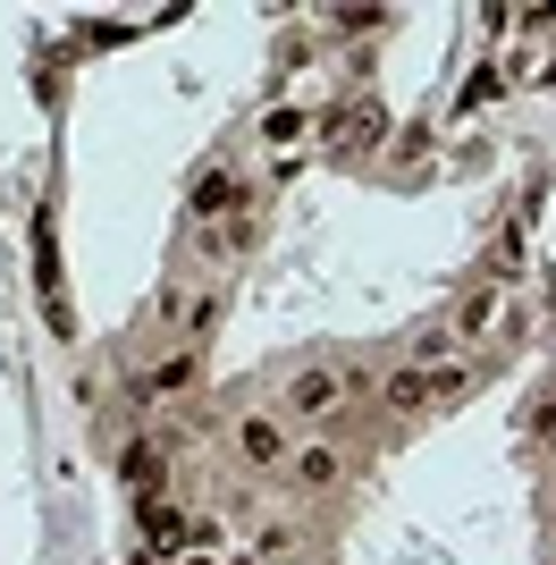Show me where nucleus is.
<instances>
[{"label": "nucleus", "instance_id": "f257e3e1", "mask_svg": "<svg viewBox=\"0 0 556 565\" xmlns=\"http://www.w3.org/2000/svg\"><path fill=\"white\" fill-rule=\"evenodd\" d=\"M228 456H236V472L245 481H270V472H287V456H296V430H287V414H236V430H228Z\"/></svg>", "mask_w": 556, "mask_h": 565}, {"label": "nucleus", "instance_id": "f03ea898", "mask_svg": "<svg viewBox=\"0 0 556 565\" xmlns=\"http://www.w3.org/2000/svg\"><path fill=\"white\" fill-rule=\"evenodd\" d=\"M354 388H363V372H346V363H312V372L287 380V414H296V423H329Z\"/></svg>", "mask_w": 556, "mask_h": 565}, {"label": "nucleus", "instance_id": "7ed1b4c3", "mask_svg": "<svg viewBox=\"0 0 556 565\" xmlns=\"http://www.w3.org/2000/svg\"><path fill=\"white\" fill-rule=\"evenodd\" d=\"M194 388H203V347H169V354H152V363L136 372L143 405H185Z\"/></svg>", "mask_w": 556, "mask_h": 565}, {"label": "nucleus", "instance_id": "20e7f679", "mask_svg": "<svg viewBox=\"0 0 556 565\" xmlns=\"http://www.w3.org/2000/svg\"><path fill=\"white\" fill-rule=\"evenodd\" d=\"M287 481H296L303 498H329L338 481H346V439H296V456H287Z\"/></svg>", "mask_w": 556, "mask_h": 565}, {"label": "nucleus", "instance_id": "39448f33", "mask_svg": "<svg viewBox=\"0 0 556 565\" xmlns=\"http://www.w3.org/2000/svg\"><path fill=\"white\" fill-rule=\"evenodd\" d=\"M118 481H127L143 507H161V490H169V448H161V439H127V448H118Z\"/></svg>", "mask_w": 556, "mask_h": 565}, {"label": "nucleus", "instance_id": "423d86ee", "mask_svg": "<svg viewBox=\"0 0 556 565\" xmlns=\"http://www.w3.org/2000/svg\"><path fill=\"white\" fill-rule=\"evenodd\" d=\"M379 136H388V110H379V102H346L338 127H329V152H338V161H363Z\"/></svg>", "mask_w": 556, "mask_h": 565}, {"label": "nucleus", "instance_id": "0eeeda50", "mask_svg": "<svg viewBox=\"0 0 556 565\" xmlns=\"http://www.w3.org/2000/svg\"><path fill=\"white\" fill-rule=\"evenodd\" d=\"M185 212L203 220V228H220V220H236V212H245V203H236V178H228V161L194 169V194H185Z\"/></svg>", "mask_w": 556, "mask_h": 565}, {"label": "nucleus", "instance_id": "6e6552de", "mask_svg": "<svg viewBox=\"0 0 556 565\" xmlns=\"http://www.w3.org/2000/svg\"><path fill=\"white\" fill-rule=\"evenodd\" d=\"M489 330H514V312H506V296L481 279V287L456 305V338H489Z\"/></svg>", "mask_w": 556, "mask_h": 565}, {"label": "nucleus", "instance_id": "1a4fd4ad", "mask_svg": "<svg viewBox=\"0 0 556 565\" xmlns=\"http://www.w3.org/2000/svg\"><path fill=\"white\" fill-rule=\"evenodd\" d=\"M254 245H261V212H236L220 228H203V254H220V262H245Z\"/></svg>", "mask_w": 556, "mask_h": 565}, {"label": "nucleus", "instance_id": "9d476101", "mask_svg": "<svg viewBox=\"0 0 556 565\" xmlns=\"http://www.w3.org/2000/svg\"><path fill=\"white\" fill-rule=\"evenodd\" d=\"M143 541H152V557H185L194 523H185L178 507H143Z\"/></svg>", "mask_w": 556, "mask_h": 565}, {"label": "nucleus", "instance_id": "9b49d317", "mask_svg": "<svg viewBox=\"0 0 556 565\" xmlns=\"http://www.w3.org/2000/svg\"><path fill=\"white\" fill-rule=\"evenodd\" d=\"M220 305H228L220 287H203V296H178V330H185V347H203V338L220 330Z\"/></svg>", "mask_w": 556, "mask_h": 565}, {"label": "nucleus", "instance_id": "f8f14e48", "mask_svg": "<svg viewBox=\"0 0 556 565\" xmlns=\"http://www.w3.org/2000/svg\"><path fill=\"white\" fill-rule=\"evenodd\" d=\"M421 405H430V372H414V363H405V372L388 380V414H421Z\"/></svg>", "mask_w": 556, "mask_h": 565}, {"label": "nucleus", "instance_id": "ddd939ff", "mask_svg": "<svg viewBox=\"0 0 556 565\" xmlns=\"http://www.w3.org/2000/svg\"><path fill=\"white\" fill-rule=\"evenodd\" d=\"M523 254H532V245H523V220H514V228L498 236V245H489V287H498V279H514V270H523Z\"/></svg>", "mask_w": 556, "mask_h": 565}, {"label": "nucleus", "instance_id": "4468645a", "mask_svg": "<svg viewBox=\"0 0 556 565\" xmlns=\"http://www.w3.org/2000/svg\"><path fill=\"white\" fill-rule=\"evenodd\" d=\"M472 380H481V372H472V363H456V354H447L439 372H430V405H456L463 388H472Z\"/></svg>", "mask_w": 556, "mask_h": 565}, {"label": "nucleus", "instance_id": "2eb2a0df", "mask_svg": "<svg viewBox=\"0 0 556 565\" xmlns=\"http://www.w3.org/2000/svg\"><path fill=\"white\" fill-rule=\"evenodd\" d=\"M498 94H506V76H498V68H472V76H463V94H456V110H489Z\"/></svg>", "mask_w": 556, "mask_h": 565}, {"label": "nucleus", "instance_id": "dca6fc26", "mask_svg": "<svg viewBox=\"0 0 556 565\" xmlns=\"http://www.w3.org/2000/svg\"><path fill=\"white\" fill-rule=\"evenodd\" d=\"M303 127H312V118H303L296 102H287V110H270V118H261V143H270V152H278V143H296Z\"/></svg>", "mask_w": 556, "mask_h": 565}, {"label": "nucleus", "instance_id": "f3484780", "mask_svg": "<svg viewBox=\"0 0 556 565\" xmlns=\"http://www.w3.org/2000/svg\"><path fill=\"white\" fill-rule=\"evenodd\" d=\"M396 9H338V34H379Z\"/></svg>", "mask_w": 556, "mask_h": 565}, {"label": "nucleus", "instance_id": "a211bd4d", "mask_svg": "<svg viewBox=\"0 0 556 565\" xmlns=\"http://www.w3.org/2000/svg\"><path fill=\"white\" fill-rule=\"evenodd\" d=\"M287 557H296V532H261L254 541V565H287Z\"/></svg>", "mask_w": 556, "mask_h": 565}, {"label": "nucleus", "instance_id": "6ab92c4d", "mask_svg": "<svg viewBox=\"0 0 556 565\" xmlns=\"http://www.w3.org/2000/svg\"><path fill=\"white\" fill-rule=\"evenodd\" d=\"M178 565H220V557H211V548H185V557Z\"/></svg>", "mask_w": 556, "mask_h": 565}, {"label": "nucleus", "instance_id": "aec40b11", "mask_svg": "<svg viewBox=\"0 0 556 565\" xmlns=\"http://www.w3.org/2000/svg\"><path fill=\"white\" fill-rule=\"evenodd\" d=\"M548 456H556V414H548Z\"/></svg>", "mask_w": 556, "mask_h": 565}]
</instances>
